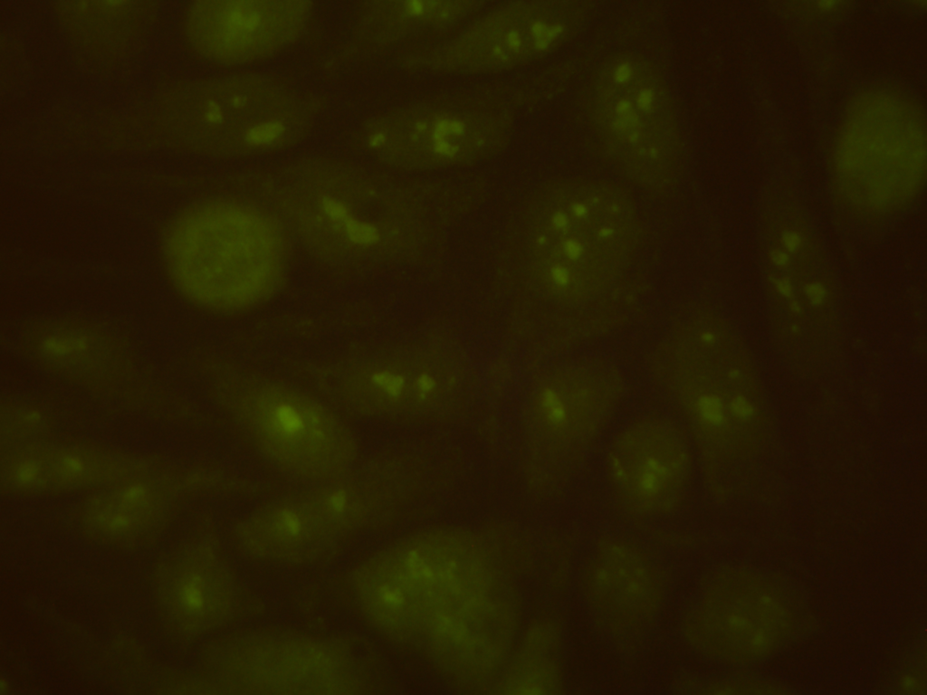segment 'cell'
<instances>
[{
  "label": "cell",
  "mask_w": 927,
  "mask_h": 695,
  "mask_svg": "<svg viewBox=\"0 0 927 695\" xmlns=\"http://www.w3.org/2000/svg\"><path fill=\"white\" fill-rule=\"evenodd\" d=\"M224 693L341 695L358 691V668L342 643L327 637L253 630L215 642L206 652Z\"/></svg>",
  "instance_id": "cell-11"
},
{
  "label": "cell",
  "mask_w": 927,
  "mask_h": 695,
  "mask_svg": "<svg viewBox=\"0 0 927 695\" xmlns=\"http://www.w3.org/2000/svg\"><path fill=\"white\" fill-rule=\"evenodd\" d=\"M46 415L28 405H8L0 413V439L7 448L43 440L48 429Z\"/></svg>",
  "instance_id": "cell-26"
},
{
  "label": "cell",
  "mask_w": 927,
  "mask_h": 695,
  "mask_svg": "<svg viewBox=\"0 0 927 695\" xmlns=\"http://www.w3.org/2000/svg\"><path fill=\"white\" fill-rule=\"evenodd\" d=\"M38 351L51 367L80 379L102 376L110 367V353L97 336L79 331L62 330L44 336Z\"/></svg>",
  "instance_id": "cell-24"
},
{
  "label": "cell",
  "mask_w": 927,
  "mask_h": 695,
  "mask_svg": "<svg viewBox=\"0 0 927 695\" xmlns=\"http://www.w3.org/2000/svg\"><path fill=\"white\" fill-rule=\"evenodd\" d=\"M511 121L500 111L444 104H417L380 113L360 131L367 152L403 167L464 163L496 152Z\"/></svg>",
  "instance_id": "cell-14"
},
{
  "label": "cell",
  "mask_w": 927,
  "mask_h": 695,
  "mask_svg": "<svg viewBox=\"0 0 927 695\" xmlns=\"http://www.w3.org/2000/svg\"><path fill=\"white\" fill-rule=\"evenodd\" d=\"M556 634L541 626L530 634L504 682L512 693H549L559 688Z\"/></svg>",
  "instance_id": "cell-25"
},
{
  "label": "cell",
  "mask_w": 927,
  "mask_h": 695,
  "mask_svg": "<svg viewBox=\"0 0 927 695\" xmlns=\"http://www.w3.org/2000/svg\"><path fill=\"white\" fill-rule=\"evenodd\" d=\"M591 612L607 626L636 630L657 614L662 586L651 560L622 539L603 542L594 550L584 575Z\"/></svg>",
  "instance_id": "cell-20"
},
{
  "label": "cell",
  "mask_w": 927,
  "mask_h": 695,
  "mask_svg": "<svg viewBox=\"0 0 927 695\" xmlns=\"http://www.w3.org/2000/svg\"><path fill=\"white\" fill-rule=\"evenodd\" d=\"M625 385L618 367L597 356H582L545 376L529 403V424L537 448L558 472L580 463L619 405Z\"/></svg>",
  "instance_id": "cell-13"
},
{
  "label": "cell",
  "mask_w": 927,
  "mask_h": 695,
  "mask_svg": "<svg viewBox=\"0 0 927 695\" xmlns=\"http://www.w3.org/2000/svg\"><path fill=\"white\" fill-rule=\"evenodd\" d=\"M693 470L692 444L683 431L663 417H645L624 427L606 457L608 483L619 502L641 517L677 509Z\"/></svg>",
  "instance_id": "cell-16"
},
{
  "label": "cell",
  "mask_w": 927,
  "mask_h": 695,
  "mask_svg": "<svg viewBox=\"0 0 927 695\" xmlns=\"http://www.w3.org/2000/svg\"><path fill=\"white\" fill-rule=\"evenodd\" d=\"M345 407L363 414H418L444 405L459 390L456 373L430 367L380 366L323 384Z\"/></svg>",
  "instance_id": "cell-22"
},
{
  "label": "cell",
  "mask_w": 927,
  "mask_h": 695,
  "mask_svg": "<svg viewBox=\"0 0 927 695\" xmlns=\"http://www.w3.org/2000/svg\"><path fill=\"white\" fill-rule=\"evenodd\" d=\"M167 118L190 149L220 157L287 150L310 132L314 114L297 88L248 70L191 81L170 95Z\"/></svg>",
  "instance_id": "cell-5"
},
{
  "label": "cell",
  "mask_w": 927,
  "mask_h": 695,
  "mask_svg": "<svg viewBox=\"0 0 927 695\" xmlns=\"http://www.w3.org/2000/svg\"><path fill=\"white\" fill-rule=\"evenodd\" d=\"M654 363L691 430L709 483L724 492L755 454L765 429L763 397L748 347L722 313L691 306L671 324Z\"/></svg>",
  "instance_id": "cell-1"
},
{
  "label": "cell",
  "mask_w": 927,
  "mask_h": 695,
  "mask_svg": "<svg viewBox=\"0 0 927 695\" xmlns=\"http://www.w3.org/2000/svg\"><path fill=\"white\" fill-rule=\"evenodd\" d=\"M515 631V613L501 585L454 613L424 645L450 675L477 680L504 661Z\"/></svg>",
  "instance_id": "cell-19"
},
{
  "label": "cell",
  "mask_w": 927,
  "mask_h": 695,
  "mask_svg": "<svg viewBox=\"0 0 927 695\" xmlns=\"http://www.w3.org/2000/svg\"><path fill=\"white\" fill-rule=\"evenodd\" d=\"M312 14L313 5L305 0H202L188 10L186 33L209 62L244 70L293 46Z\"/></svg>",
  "instance_id": "cell-15"
},
{
  "label": "cell",
  "mask_w": 927,
  "mask_h": 695,
  "mask_svg": "<svg viewBox=\"0 0 927 695\" xmlns=\"http://www.w3.org/2000/svg\"><path fill=\"white\" fill-rule=\"evenodd\" d=\"M483 2L471 0H380L367 3L357 21L358 37L375 46L459 28L478 14Z\"/></svg>",
  "instance_id": "cell-23"
},
{
  "label": "cell",
  "mask_w": 927,
  "mask_h": 695,
  "mask_svg": "<svg viewBox=\"0 0 927 695\" xmlns=\"http://www.w3.org/2000/svg\"><path fill=\"white\" fill-rule=\"evenodd\" d=\"M322 212L331 220H345L349 216V209L345 201L331 194H323L319 198Z\"/></svg>",
  "instance_id": "cell-28"
},
{
  "label": "cell",
  "mask_w": 927,
  "mask_h": 695,
  "mask_svg": "<svg viewBox=\"0 0 927 695\" xmlns=\"http://www.w3.org/2000/svg\"><path fill=\"white\" fill-rule=\"evenodd\" d=\"M761 284L772 339L804 375L827 369L840 354L844 300L823 235L797 200L765 201L757 223Z\"/></svg>",
  "instance_id": "cell-2"
},
{
  "label": "cell",
  "mask_w": 927,
  "mask_h": 695,
  "mask_svg": "<svg viewBox=\"0 0 927 695\" xmlns=\"http://www.w3.org/2000/svg\"><path fill=\"white\" fill-rule=\"evenodd\" d=\"M831 174L839 201L855 217L879 221L905 210L926 176L919 110L892 92L861 95L841 124Z\"/></svg>",
  "instance_id": "cell-7"
},
{
  "label": "cell",
  "mask_w": 927,
  "mask_h": 695,
  "mask_svg": "<svg viewBox=\"0 0 927 695\" xmlns=\"http://www.w3.org/2000/svg\"><path fill=\"white\" fill-rule=\"evenodd\" d=\"M802 620V603L788 583L760 569L731 566L706 583L684 616L683 632L701 654L742 665L780 651Z\"/></svg>",
  "instance_id": "cell-9"
},
{
  "label": "cell",
  "mask_w": 927,
  "mask_h": 695,
  "mask_svg": "<svg viewBox=\"0 0 927 695\" xmlns=\"http://www.w3.org/2000/svg\"><path fill=\"white\" fill-rule=\"evenodd\" d=\"M154 592L165 622L186 638L223 627L238 602L234 569L208 539L188 541L169 551L156 568Z\"/></svg>",
  "instance_id": "cell-17"
},
{
  "label": "cell",
  "mask_w": 927,
  "mask_h": 695,
  "mask_svg": "<svg viewBox=\"0 0 927 695\" xmlns=\"http://www.w3.org/2000/svg\"><path fill=\"white\" fill-rule=\"evenodd\" d=\"M344 224L349 240L355 244L372 245L379 241L378 229L373 224L349 215Z\"/></svg>",
  "instance_id": "cell-27"
},
{
  "label": "cell",
  "mask_w": 927,
  "mask_h": 695,
  "mask_svg": "<svg viewBox=\"0 0 927 695\" xmlns=\"http://www.w3.org/2000/svg\"><path fill=\"white\" fill-rule=\"evenodd\" d=\"M147 469L132 454L101 447L43 440L7 448L0 483L9 492L44 494L101 486Z\"/></svg>",
  "instance_id": "cell-18"
},
{
  "label": "cell",
  "mask_w": 927,
  "mask_h": 695,
  "mask_svg": "<svg viewBox=\"0 0 927 695\" xmlns=\"http://www.w3.org/2000/svg\"><path fill=\"white\" fill-rule=\"evenodd\" d=\"M587 116L606 160L646 193L670 194L683 167L681 128L667 81L634 50L606 56L587 91Z\"/></svg>",
  "instance_id": "cell-4"
},
{
  "label": "cell",
  "mask_w": 927,
  "mask_h": 695,
  "mask_svg": "<svg viewBox=\"0 0 927 695\" xmlns=\"http://www.w3.org/2000/svg\"><path fill=\"white\" fill-rule=\"evenodd\" d=\"M542 211L548 284L573 304L603 296L626 272L638 249L641 221L632 194L608 180L568 178L547 191Z\"/></svg>",
  "instance_id": "cell-6"
},
{
  "label": "cell",
  "mask_w": 927,
  "mask_h": 695,
  "mask_svg": "<svg viewBox=\"0 0 927 695\" xmlns=\"http://www.w3.org/2000/svg\"><path fill=\"white\" fill-rule=\"evenodd\" d=\"M256 509L237 526L239 545L258 559L305 564L361 528L374 508L373 482L350 471Z\"/></svg>",
  "instance_id": "cell-12"
},
{
  "label": "cell",
  "mask_w": 927,
  "mask_h": 695,
  "mask_svg": "<svg viewBox=\"0 0 927 695\" xmlns=\"http://www.w3.org/2000/svg\"><path fill=\"white\" fill-rule=\"evenodd\" d=\"M593 4L583 0L508 2L472 17L444 41L413 54L420 69L484 74L513 70L555 52L586 26Z\"/></svg>",
  "instance_id": "cell-10"
},
{
  "label": "cell",
  "mask_w": 927,
  "mask_h": 695,
  "mask_svg": "<svg viewBox=\"0 0 927 695\" xmlns=\"http://www.w3.org/2000/svg\"><path fill=\"white\" fill-rule=\"evenodd\" d=\"M175 501L171 485L140 473L97 488L83 502L80 525L92 541L112 547L143 546L164 528Z\"/></svg>",
  "instance_id": "cell-21"
},
{
  "label": "cell",
  "mask_w": 927,
  "mask_h": 695,
  "mask_svg": "<svg viewBox=\"0 0 927 695\" xmlns=\"http://www.w3.org/2000/svg\"><path fill=\"white\" fill-rule=\"evenodd\" d=\"M219 393L255 446L286 473L319 482L352 470L356 440L321 400L288 384L255 378L225 382Z\"/></svg>",
  "instance_id": "cell-8"
},
{
  "label": "cell",
  "mask_w": 927,
  "mask_h": 695,
  "mask_svg": "<svg viewBox=\"0 0 927 695\" xmlns=\"http://www.w3.org/2000/svg\"><path fill=\"white\" fill-rule=\"evenodd\" d=\"M497 579L473 538L437 530L368 557L353 570L350 586L363 615L377 631L425 645L454 613L499 586Z\"/></svg>",
  "instance_id": "cell-3"
}]
</instances>
